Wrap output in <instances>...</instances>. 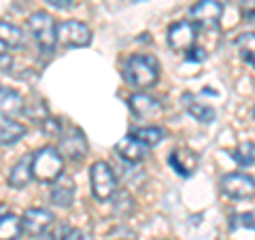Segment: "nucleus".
I'll return each instance as SVG.
<instances>
[{
	"label": "nucleus",
	"mask_w": 255,
	"mask_h": 240,
	"mask_svg": "<svg viewBox=\"0 0 255 240\" xmlns=\"http://www.w3.org/2000/svg\"><path fill=\"white\" fill-rule=\"evenodd\" d=\"M124 75L134 87H151L159 79V62L149 53H134L126 62Z\"/></svg>",
	"instance_id": "obj_1"
},
{
	"label": "nucleus",
	"mask_w": 255,
	"mask_h": 240,
	"mask_svg": "<svg viewBox=\"0 0 255 240\" xmlns=\"http://www.w3.org/2000/svg\"><path fill=\"white\" fill-rule=\"evenodd\" d=\"M64 170V157L60 149L43 147L32 155V174L41 183H55L62 177Z\"/></svg>",
	"instance_id": "obj_2"
},
{
	"label": "nucleus",
	"mask_w": 255,
	"mask_h": 240,
	"mask_svg": "<svg viewBox=\"0 0 255 240\" xmlns=\"http://www.w3.org/2000/svg\"><path fill=\"white\" fill-rule=\"evenodd\" d=\"M28 30L41 51L51 53L53 47L58 45V23L53 21L49 13L34 11L28 17Z\"/></svg>",
	"instance_id": "obj_3"
},
{
	"label": "nucleus",
	"mask_w": 255,
	"mask_h": 240,
	"mask_svg": "<svg viewBox=\"0 0 255 240\" xmlns=\"http://www.w3.org/2000/svg\"><path fill=\"white\" fill-rule=\"evenodd\" d=\"M90 183H92V196L100 202L113 200L117 194V177L113 168L107 162H96L90 168Z\"/></svg>",
	"instance_id": "obj_4"
},
{
	"label": "nucleus",
	"mask_w": 255,
	"mask_h": 240,
	"mask_svg": "<svg viewBox=\"0 0 255 240\" xmlns=\"http://www.w3.org/2000/svg\"><path fill=\"white\" fill-rule=\"evenodd\" d=\"M198 43V26L189 19L172 23L168 30V45L179 53H189Z\"/></svg>",
	"instance_id": "obj_5"
},
{
	"label": "nucleus",
	"mask_w": 255,
	"mask_h": 240,
	"mask_svg": "<svg viewBox=\"0 0 255 240\" xmlns=\"http://www.w3.org/2000/svg\"><path fill=\"white\" fill-rule=\"evenodd\" d=\"M58 43L64 47H87L92 43V30L83 21L66 19L58 26Z\"/></svg>",
	"instance_id": "obj_6"
},
{
	"label": "nucleus",
	"mask_w": 255,
	"mask_h": 240,
	"mask_svg": "<svg viewBox=\"0 0 255 240\" xmlns=\"http://www.w3.org/2000/svg\"><path fill=\"white\" fill-rule=\"evenodd\" d=\"M221 189H223V194L232 200L251 198L255 194V179L245 172H230L221 179Z\"/></svg>",
	"instance_id": "obj_7"
},
{
	"label": "nucleus",
	"mask_w": 255,
	"mask_h": 240,
	"mask_svg": "<svg viewBox=\"0 0 255 240\" xmlns=\"http://www.w3.org/2000/svg\"><path fill=\"white\" fill-rule=\"evenodd\" d=\"M60 153L70 157L73 162L83 159L87 153V138L85 134L75 125H68L66 130H62L60 134Z\"/></svg>",
	"instance_id": "obj_8"
},
{
	"label": "nucleus",
	"mask_w": 255,
	"mask_h": 240,
	"mask_svg": "<svg viewBox=\"0 0 255 240\" xmlns=\"http://www.w3.org/2000/svg\"><path fill=\"white\" fill-rule=\"evenodd\" d=\"M223 15V4L219 0H198L189 9V17L196 26L200 28H213L217 26Z\"/></svg>",
	"instance_id": "obj_9"
},
{
	"label": "nucleus",
	"mask_w": 255,
	"mask_h": 240,
	"mask_svg": "<svg viewBox=\"0 0 255 240\" xmlns=\"http://www.w3.org/2000/svg\"><path fill=\"white\" fill-rule=\"evenodd\" d=\"M53 226V213L47 209H28L21 215V232H26L28 236H41L45 232H49Z\"/></svg>",
	"instance_id": "obj_10"
},
{
	"label": "nucleus",
	"mask_w": 255,
	"mask_h": 240,
	"mask_svg": "<svg viewBox=\"0 0 255 240\" xmlns=\"http://www.w3.org/2000/svg\"><path fill=\"white\" fill-rule=\"evenodd\" d=\"M128 107L136 117L140 119H155L164 113V107L162 102L155 100L153 96L149 94H134L130 96V100H128Z\"/></svg>",
	"instance_id": "obj_11"
},
{
	"label": "nucleus",
	"mask_w": 255,
	"mask_h": 240,
	"mask_svg": "<svg viewBox=\"0 0 255 240\" xmlns=\"http://www.w3.org/2000/svg\"><path fill=\"white\" fill-rule=\"evenodd\" d=\"M147 149H149L147 145H142L138 138H134L130 134V136H124L115 145V153L128 164H140L147 157Z\"/></svg>",
	"instance_id": "obj_12"
},
{
	"label": "nucleus",
	"mask_w": 255,
	"mask_h": 240,
	"mask_svg": "<svg viewBox=\"0 0 255 240\" xmlns=\"http://www.w3.org/2000/svg\"><path fill=\"white\" fill-rule=\"evenodd\" d=\"M168 162H170L172 170L177 172V174H181V177H189V174L196 172L200 157H198L196 151H191L187 147H179V149H174L172 153H170Z\"/></svg>",
	"instance_id": "obj_13"
},
{
	"label": "nucleus",
	"mask_w": 255,
	"mask_h": 240,
	"mask_svg": "<svg viewBox=\"0 0 255 240\" xmlns=\"http://www.w3.org/2000/svg\"><path fill=\"white\" fill-rule=\"evenodd\" d=\"M23 113V98L13 87H0V117H15Z\"/></svg>",
	"instance_id": "obj_14"
},
{
	"label": "nucleus",
	"mask_w": 255,
	"mask_h": 240,
	"mask_svg": "<svg viewBox=\"0 0 255 240\" xmlns=\"http://www.w3.org/2000/svg\"><path fill=\"white\" fill-rule=\"evenodd\" d=\"M26 134V125L15 121L13 117H0V145H15Z\"/></svg>",
	"instance_id": "obj_15"
},
{
	"label": "nucleus",
	"mask_w": 255,
	"mask_h": 240,
	"mask_svg": "<svg viewBox=\"0 0 255 240\" xmlns=\"http://www.w3.org/2000/svg\"><path fill=\"white\" fill-rule=\"evenodd\" d=\"M32 179H34V174H32V155H26L11 168L9 185L15 189H21V187H26Z\"/></svg>",
	"instance_id": "obj_16"
},
{
	"label": "nucleus",
	"mask_w": 255,
	"mask_h": 240,
	"mask_svg": "<svg viewBox=\"0 0 255 240\" xmlns=\"http://www.w3.org/2000/svg\"><path fill=\"white\" fill-rule=\"evenodd\" d=\"M185 102H187V111H189V115L198 119L200 123H211L213 119H215V109L211 105H206V102L202 100H198L196 96H185Z\"/></svg>",
	"instance_id": "obj_17"
},
{
	"label": "nucleus",
	"mask_w": 255,
	"mask_h": 240,
	"mask_svg": "<svg viewBox=\"0 0 255 240\" xmlns=\"http://www.w3.org/2000/svg\"><path fill=\"white\" fill-rule=\"evenodd\" d=\"M23 41H26V36H23L21 28H17L15 23L0 19V45H4V47H21Z\"/></svg>",
	"instance_id": "obj_18"
},
{
	"label": "nucleus",
	"mask_w": 255,
	"mask_h": 240,
	"mask_svg": "<svg viewBox=\"0 0 255 240\" xmlns=\"http://www.w3.org/2000/svg\"><path fill=\"white\" fill-rule=\"evenodd\" d=\"M21 234V219L6 211L0 217V240H17Z\"/></svg>",
	"instance_id": "obj_19"
},
{
	"label": "nucleus",
	"mask_w": 255,
	"mask_h": 240,
	"mask_svg": "<svg viewBox=\"0 0 255 240\" xmlns=\"http://www.w3.org/2000/svg\"><path fill=\"white\" fill-rule=\"evenodd\" d=\"M75 200V187L70 181H64V183H55L53 189H51V202L55 206H62V209H68Z\"/></svg>",
	"instance_id": "obj_20"
},
{
	"label": "nucleus",
	"mask_w": 255,
	"mask_h": 240,
	"mask_svg": "<svg viewBox=\"0 0 255 240\" xmlns=\"http://www.w3.org/2000/svg\"><path fill=\"white\" fill-rule=\"evenodd\" d=\"M134 138H138L142 145L147 147H153V145H159L164 138H166V130L159 125H145V127H138V130H134Z\"/></svg>",
	"instance_id": "obj_21"
},
{
	"label": "nucleus",
	"mask_w": 255,
	"mask_h": 240,
	"mask_svg": "<svg viewBox=\"0 0 255 240\" xmlns=\"http://www.w3.org/2000/svg\"><path fill=\"white\" fill-rule=\"evenodd\" d=\"M232 157L236 164H241L245 168L255 166V142H251V140L241 142V145L232 151Z\"/></svg>",
	"instance_id": "obj_22"
},
{
	"label": "nucleus",
	"mask_w": 255,
	"mask_h": 240,
	"mask_svg": "<svg viewBox=\"0 0 255 240\" xmlns=\"http://www.w3.org/2000/svg\"><path fill=\"white\" fill-rule=\"evenodd\" d=\"M236 49L241 53V58L249 64L255 58V32H243L236 38Z\"/></svg>",
	"instance_id": "obj_23"
},
{
	"label": "nucleus",
	"mask_w": 255,
	"mask_h": 240,
	"mask_svg": "<svg viewBox=\"0 0 255 240\" xmlns=\"http://www.w3.org/2000/svg\"><path fill=\"white\" fill-rule=\"evenodd\" d=\"M230 228L232 230H253L255 232V211L234 215L232 221H230Z\"/></svg>",
	"instance_id": "obj_24"
},
{
	"label": "nucleus",
	"mask_w": 255,
	"mask_h": 240,
	"mask_svg": "<svg viewBox=\"0 0 255 240\" xmlns=\"http://www.w3.org/2000/svg\"><path fill=\"white\" fill-rule=\"evenodd\" d=\"M115 200V213L119 215H130L134 213V200L130 194H126V191H119V194L113 196Z\"/></svg>",
	"instance_id": "obj_25"
},
{
	"label": "nucleus",
	"mask_w": 255,
	"mask_h": 240,
	"mask_svg": "<svg viewBox=\"0 0 255 240\" xmlns=\"http://www.w3.org/2000/svg\"><path fill=\"white\" fill-rule=\"evenodd\" d=\"M41 130L49 136V138H60V134H62V123L58 121V119H51V117H47L45 121L41 123Z\"/></svg>",
	"instance_id": "obj_26"
},
{
	"label": "nucleus",
	"mask_w": 255,
	"mask_h": 240,
	"mask_svg": "<svg viewBox=\"0 0 255 240\" xmlns=\"http://www.w3.org/2000/svg\"><path fill=\"white\" fill-rule=\"evenodd\" d=\"M241 6H243L245 21L255 23V0H241Z\"/></svg>",
	"instance_id": "obj_27"
},
{
	"label": "nucleus",
	"mask_w": 255,
	"mask_h": 240,
	"mask_svg": "<svg viewBox=\"0 0 255 240\" xmlns=\"http://www.w3.org/2000/svg\"><path fill=\"white\" fill-rule=\"evenodd\" d=\"M62 240H94V236L90 234V232H85V230L70 228V230L66 232V236H64Z\"/></svg>",
	"instance_id": "obj_28"
},
{
	"label": "nucleus",
	"mask_w": 255,
	"mask_h": 240,
	"mask_svg": "<svg viewBox=\"0 0 255 240\" xmlns=\"http://www.w3.org/2000/svg\"><path fill=\"white\" fill-rule=\"evenodd\" d=\"M13 64V60H11V55L9 53H4L2 49H0V70H6Z\"/></svg>",
	"instance_id": "obj_29"
},
{
	"label": "nucleus",
	"mask_w": 255,
	"mask_h": 240,
	"mask_svg": "<svg viewBox=\"0 0 255 240\" xmlns=\"http://www.w3.org/2000/svg\"><path fill=\"white\" fill-rule=\"evenodd\" d=\"M51 4H55V6H60V4H64V2H68V0H49Z\"/></svg>",
	"instance_id": "obj_30"
},
{
	"label": "nucleus",
	"mask_w": 255,
	"mask_h": 240,
	"mask_svg": "<svg viewBox=\"0 0 255 240\" xmlns=\"http://www.w3.org/2000/svg\"><path fill=\"white\" fill-rule=\"evenodd\" d=\"M4 213H6V206H4V204H0V217H2Z\"/></svg>",
	"instance_id": "obj_31"
},
{
	"label": "nucleus",
	"mask_w": 255,
	"mask_h": 240,
	"mask_svg": "<svg viewBox=\"0 0 255 240\" xmlns=\"http://www.w3.org/2000/svg\"><path fill=\"white\" fill-rule=\"evenodd\" d=\"M249 64H251V66H253V68H255V58H253V60H251V62H249Z\"/></svg>",
	"instance_id": "obj_32"
}]
</instances>
